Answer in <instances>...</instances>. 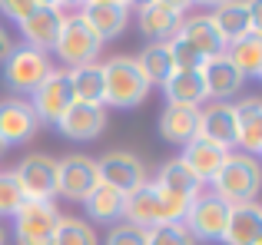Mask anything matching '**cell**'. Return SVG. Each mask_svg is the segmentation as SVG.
Returning a JSON list of instances; mask_svg holds the SVG:
<instances>
[{
    "mask_svg": "<svg viewBox=\"0 0 262 245\" xmlns=\"http://www.w3.org/2000/svg\"><path fill=\"white\" fill-rule=\"evenodd\" d=\"M259 189H262V166L256 156H246V153H229L223 169L209 182V192L219 195L229 209L256 202Z\"/></svg>",
    "mask_w": 262,
    "mask_h": 245,
    "instance_id": "1",
    "label": "cell"
},
{
    "mask_svg": "<svg viewBox=\"0 0 262 245\" xmlns=\"http://www.w3.org/2000/svg\"><path fill=\"white\" fill-rule=\"evenodd\" d=\"M103 86H106V100L103 106H120V110H129V106H140L143 100L153 93V86L146 83L143 70L136 66L133 57L126 53H116V57L103 60Z\"/></svg>",
    "mask_w": 262,
    "mask_h": 245,
    "instance_id": "2",
    "label": "cell"
},
{
    "mask_svg": "<svg viewBox=\"0 0 262 245\" xmlns=\"http://www.w3.org/2000/svg\"><path fill=\"white\" fill-rule=\"evenodd\" d=\"M0 66H4V86L13 93V100H30V93L53 73L50 53H40L27 43H13Z\"/></svg>",
    "mask_w": 262,
    "mask_h": 245,
    "instance_id": "3",
    "label": "cell"
},
{
    "mask_svg": "<svg viewBox=\"0 0 262 245\" xmlns=\"http://www.w3.org/2000/svg\"><path fill=\"white\" fill-rule=\"evenodd\" d=\"M100 53H103V43L90 30V23L77 10L67 13L63 23H60L57 40H53V57L63 63V70H80V66L100 63Z\"/></svg>",
    "mask_w": 262,
    "mask_h": 245,
    "instance_id": "4",
    "label": "cell"
},
{
    "mask_svg": "<svg viewBox=\"0 0 262 245\" xmlns=\"http://www.w3.org/2000/svg\"><path fill=\"white\" fill-rule=\"evenodd\" d=\"M186 17L189 7L183 0H146L136 7V27L146 37V43H169Z\"/></svg>",
    "mask_w": 262,
    "mask_h": 245,
    "instance_id": "5",
    "label": "cell"
},
{
    "mask_svg": "<svg viewBox=\"0 0 262 245\" xmlns=\"http://www.w3.org/2000/svg\"><path fill=\"white\" fill-rule=\"evenodd\" d=\"M24 199L30 202H53L57 199V159L47 153H30L17 162L13 169Z\"/></svg>",
    "mask_w": 262,
    "mask_h": 245,
    "instance_id": "6",
    "label": "cell"
},
{
    "mask_svg": "<svg viewBox=\"0 0 262 245\" xmlns=\"http://www.w3.org/2000/svg\"><path fill=\"white\" fill-rule=\"evenodd\" d=\"M13 219V242L17 245H50L53 229L60 222V209L53 202H30L24 199V206L10 215Z\"/></svg>",
    "mask_w": 262,
    "mask_h": 245,
    "instance_id": "7",
    "label": "cell"
},
{
    "mask_svg": "<svg viewBox=\"0 0 262 245\" xmlns=\"http://www.w3.org/2000/svg\"><path fill=\"white\" fill-rule=\"evenodd\" d=\"M229 212L232 209L226 206L219 195L212 192H199L196 199L189 202L183 215V226L189 229V235L196 242H223V232H226V222H229Z\"/></svg>",
    "mask_w": 262,
    "mask_h": 245,
    "instance_id": "8",
    "label": "cell"
},
{
    "mask_svg": "<svg viewBox=\"0 0 262 245\" xmlns=\"http://www.w3.org/2000/svg\"><path fill=\"white\" fill-rule=\"evenodd\" d=\"M27 103H30V110L37 113L40 126H43V122L47 126H57V119L77 103V100H73V86H70V70L53 66V73L30 93Z\"/></svg>",
    "mask_w": 262,
    "mask_h": 245,
    "instance_id": "9",
    "label": "cell"
},
{
    "mask_svg": "<svg viewBox=\"0 0 262 245\" xmlns=\"http://www.w3.org/2000/svg\"><path fill=\"white\" fill-rule=\"evenodd\" d=\"M100 186V173H96V159L80 153H70L57 159V195L67 202H80L83 206L86 195Z\"/></svg>",
    "mask_w": 262,
    "mask_h": 245,
    "instance_id": "10",
    "label": "cell"
},
{
    "mask_svg": "<svg viewBox=\"0 0 262 245\" xmlns=\"http://www.w3.org/2000/svg\"><path fill=\"white\" fill-rule=\"evenodd\" d=\"M212 23H216L219 37H223V43L229 46L232 40L246 37V33H262V4H243V0H223V4H216L209 10Z\"/></svg>",
    "mask_w": 262,
    "mask_h": 245,
    "instance_id": "11",
    "label": "cell"
},
{
    "mask_svg": "<svg viewBox=\"0 0 262 245\" xmlns=\"http://www.w3.org/2000/svg\"><path fill=\"white\" fill-rule=\"evenodd\" d=\"M96 173H100V182L120 189V192H133L143 182H149L146 162L140 159L129 149H113V153H103V159H96Z\"/></svg>",
    "mask_w": 262,
    "mask_h": 245,
    "instance_id": "12",
    "label": "cell"
},
{
    "mask_svg": "<svg viewBox=\"0 0 262 245\" xmlns=\"http://www.w3.org/2000/svg\"><path fill=\"white\" fill-rule=\"evenodd\" d=\"M67 17V7L57 4V0H37L30 10V17L20 23V33H24V43L33 46L40 53L53 50V40L60 33V23Z\"/></svg>",
    "mask_w": 262,
    "mask_h": 245,
    "instance_id": "13",
    "label": "cell"
},
{
    "mask_svg": "<svg viewBox=\"0 0 262 245\" xmlns=\"http://www.w3.org/2000/svg\"><path fill=\"white\" fill-rule=\"evenodd\" d=\"M77 13L100 37V43H110V40L123 37V30L129 27L133 4H126V0H86V4H80Z\"/></svg>",
    "mask_w": 262,
    "mask_h": 245,
    "instance_id": "14",
    "label": "cell"
},
{
    "mask_svg": "<svg viewBox=\"0 0 262 245\" xmlns=\"http://www.w3.org/2000/svg\"><path fill=\"white\" fill-rule=\"evenodd\" d=\"M199 77H203V86H206V100H212V103H229L246 86V77L229 63L226 53L206 60V63L199 66Z\"/></svg>",
    "mask_w": 262,
    "mask_h": 245,
    "instance_id": "15",
    "label": "cell"
},
{
    "mask_svg": "<svg viewBox=\"0 0 262 245\" xmlns=\"http://www.w3.org/2000/svg\"><path fill=\"white\" fill-rule=\"evenodd\" d=\"M37 129H40V119H37V113L30 110L27 100H4V103H0V142H4L7 149L33 139Z\"/></svg>",
    "mask_w": 262,
    "mask_h": 245,
    "instance_id": "16",
    "label": "cell"
},
{
    "mask_svg": "<svg viewBox=\"0 0 262 245\" xmlns=\"http://www.w3.org/2000/svg\"><path fill=\"white\" fill-rule=\"evenodd\" d=\"M60 136L73 142H93L96 136L106 129V106H86V103H73L63 116L57 119Z\"/></svg>",
    "mask_w": 262,
    "mask_h": 245,
    "instance_id": "17",
    "label": "cell"
},
{
    "mask_svg": "<svg viewBox=\"0 0 262 245\" xmlns=\"http://www.w3.org/2000/svg\"><path fill=\"white\" fill-rule=\"evenodd\" d=\"M229 153H232V149L216 146V142H209V139H203V136H196L192 142H186V146H183V156H179V159H183L186 166L192 169V176H196L203 186H209L212 176L223 169V162H226V156H229Z\"/></svg>",
    "mask_w": 262,
    "mask_h": 245,
    "instance_id": "18",
    "label": "cell"
},
{
    "mask_svg": "<svg viewBox=\"0 0 262 245\" xmlns=\"http://www.w3.org/2000/svg\"><path fill=\"white\" fill-rule=\"evenodd\" d=\"M160 192H166V195H173V199H183V202H192L199 192H206V186L192 176V169L186 166L183 159H169V162H163L160 166V173H156V179H149Z\"/></svg>",
    "mask_w": 262,
    "mask_h": 245,
    "instance_id": "19",
    "label": "cell"
},
{
    "mask_svg": "<svg viewBox=\"0 0 262 245\" xmlns=\"http://www.w3.org/2000/svg\"><path fill=\"white\" fill-rule=\"evenodd\" d=\"M232 113H236V146L246 156H256L262 149V100L246 96L232 103Z\"/></svg>",
    "mask_w": 262,
    "mask_h": 245,
    "instance_id": "20",
    "label": "cell"
},
{
    "mask_svg": "<svg viewBox=\"0 0 262 245\" xmlns=\"http://www.w3.org/2000/svg\"><path fill=\"white\" fill-rule=\"evenodd\" d=\"M176 37L186 40V43H189L203 60L226 53V43H223V37H219V30H216V23H212L209 13H192V17H186Z\"/></svg>",
    "mask_w": 262,
    "mask_h": 245,
    "instance_id": "21",
    "label": "cell"
},
{
    "mask_svg": "<svg viewBox=\"0 0 262 245\" xmlns=\"http://www.w3.org/2000/svg\"><path fill=\"white\" fill-rule=\"evenodd\" d=\"M199 136L226 149L236 146V113H232V103L199 106Z\"/></svg>",
    "mask_w": 262,
    "mask_h": 245,
    "instance_id": "22",
    "label": "cell"
},
{
    "mask_svg": "<svg viewBox=\"0 0 262 245\" xmlns=\"http://www.w3.org/2000/svg\"><path fill=\"white\" fill-rule=\"evenodd\" d=\"M160 136L169 146L183 149L199 136V106H163L160 113Z\"/></svg>",
    "mask_w": 262,
    "mask_h": 245,
    "instance_id": "23",
    "label": "cell"
},
{
    "mask_svg": "<svg viewBox=\"0 0 262 245\" xmlns=\"http://www.w3.org/2000/svg\"><path fill=\"white\" fill-rule=\"evenodd\" d=\"M223 245H262V209L256 202L249 206H236L229 212L223 232Z\"/></svg>",
    "mask_w": 262,
    "mask_h": 245,
    "instance_id": "24",
    "label": "cell"
},
{
    "mask_svg": "<svg viewBox=\"0 0 262 245\" xmlns=\"http://www.w3.org/2000/svg\"><path fill=\"white\" fill-rule=\"evenodd\" d=\"M123 222L136 229H153L160 226V192H156L153 182H143L140 189L126 192V209H123Z\"/></svg>",
    "mask_w": 262,
    "mask_h": 245,
    "instance_id": "25",
    "label": "cell"
},
{
    "mask_svg": "<svg viewBox=\"0 0 262 245\" xmlns=\"http://www.w3.org/2000/svg\"><path fill=\"white\" fill-rule=\"evenodd\" d=\"M169 106H203L206 103V86L199 70H173V77L160 86Z\"/></svg>",
    "mask_w": 262,
    "mask_h": 245,
    "instance_id": "26",
    "label": "cell"
},
{
    "mask_svg": "<svg viewBox=\"0 0 262 245\" xmlns=\"http://www.w3.org/2000/svg\"><path fill=\"white\" fill-rule=\"evenodd\" d=\"M86 215L93 222H106V226H116V222H123V209H126V192H120V189L106 186V182H100V186L93 189V192L86 195Z\"/></svg>",
    "mask_w": 262,
    "mask_h": 245,
    "instance_id": "27",
    "label": "cell"
},
{
    "mask_svg": "<svg viewBox=\"0 0 262 245\" xmlns=\"http://www.w3.org/2000/svg\"><path fill=\"white\" fill-rule=\"evenodd\" d=\"M136 66L143 70L149 86H163L169 77H173L176 63H173V53H169V43H146L140 53H136Z\"/></svg>",
    "mask_w": 262,
    "mask_h": 245,
    "instance_id": "28",
    "label": "cell"
},
{
    "mask_svg": "<svg viewBox=\"0 0 262 245\" xmlns=\"http://www.w3.org/2000/svg\"><path fill=\"white\" fill-rule=\"evenodd\" d=\"M226 57L246 80L262 77V33H246V37L232 40L226 46Z\"/></svg>",
    "mask_w": 262,
    "mask_h": 245,
    "instance_id": "29",
    "label": "cell"
},
{
    "mask_svg": "<svg viewBox=\"0 0 262 245\" xmlns=\"http://www.w3.org/2000/svg\"><path fill=\"white\" fill-rule=\"evenodd\" d=\"M70 86H73V100L86 106H103L106 100V86H103V66L90 63L80 70H70Z\"/></svg>",
    "mask_w": 262,
    "mask_h": 245,
    "instance_id": "30",
    "label": "cell"
},
{
    "mask_svg": "<svg viewBox=\"0 0 262 245\" xmlns=\"http://www.w3.org/2000/svg\"><path fill=\"white\" fill-rule=\"evenodd\" d=\"M50 245H100V235L80 215H60L57 229H53V242Z\"/></svg>",
    "mask_w": 262,
    "mask_h": 245,
    "instance_id": "31",
    "label": "cell"
},
{
    "mask_svg": "<svg viewBox=\"0 0 262 245\" xmlns=\"http://www.w3.org/2000/svg\"><path fill=\"white\" fill-rule=\"evenodd\" d=\"M146 245H196V239L183 222H163V226L146 229Z\"/></svg>",
    "mask_w": 262,
    "mask_h": 245,
    "instance_id": "32",
    "label": "cell"
},
{
    "mask_svg": "<svg viewBox=\"0 0 262 245\" xmlns=\"http://www.w3.org/2000/svg\"><path fill=\"white\" fill-rule=\"evenodd\" d=\"M20 206H24V192L13 179V169H7V173H0V219L13 215Z\"/></svg>",
    "mask_w": 262,
    "mask_h": 245,
    "instance_id": "33",
    "label": "cell"
},
{
    "mask_svg": "<svg viewBox=\"0 0 262 245\" xmlns=\"http://www.w3.org/2000/svg\"><path fill=\"white\" fill-rule=\"evenodd\" d=\"M103 245H146V232L129 226V222H116V226H110Z\"/></svg>",
    "mask_w": 262,
    "mask_h": 245,
    "instance_id": "34",
    "label": "cell"
},
{
    "mask_svg": "<svg viewBox=\"0 0 262 245\" xmlns=\"http://www.w3.org/2000/svg\"><path fill=\"white\" fill-rule=\"evenodd\" d=\"M33 4H37V0H24V4H17V0H4V4H0V13H4V17H10L13 23L20 27L27 17H30Z\"/></svg>",
    "mask_w": 262,
    "mask_h": 245,
    "instance_id": "35",
    "label": "cell"
},
{
    "mask_svg": "<svg viewBox=\"0 0 262 245\" xmlns=\"http://www.w3.org/2000/svg\"><path fill=\"white\" fill-rule=\"evenodd\" d=\"M10 46H13V40H10V33H7V27L0 23V63L7 60V53H10Z\"/></svg>",
    "mask_w": 262,
    "mask_h": 245,
    "instance_id": "36",
    "label": "cell"
},
{
    "mask_svg": "<svg viewBox=\"0 0 262 245\" xmlns=\"http://www.w3.org/2000/svg\"><path fill=\"white\" fill-rule=\"evenodd\" d=\"M0 245H7V229L0 226Z\"/></svg>",
    "mask_w": 262,
    "mask_h": 245,
    "instance_id": "37",
    "label": "cell"
},
{
    "mask_svg": "<svg viewBox=\"0 0 262 245\" xmlns=\"http://www.w3.org/2000/svg\"><path fill=\"white\" fill-rule=\"evenodd\" d=\"M4 153H7V146H4V142H0V156H4Z\"/></svg>",
    "mask_w": 262,
    "mask_h": 245,
    "instance_id": "38",
    "label": "cell"
}]
</instances>
